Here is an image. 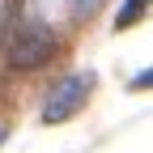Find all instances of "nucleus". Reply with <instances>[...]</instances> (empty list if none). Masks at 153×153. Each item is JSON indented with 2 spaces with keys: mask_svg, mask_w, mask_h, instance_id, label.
Returning <instances> with one entry per match:
<instances>
[{
  "mask_svg": "<svg viewBox=\"0 0 153 153\" xmlns=\"http://www.w3.org/2000/svg\"><path fill=\"white\" fill-rule=\"evenodd\" d=\"M55 51H60V34L47 22H38V17H26L4 34V68H13V72L43 68Z\"/></svg>",
  "mask_w": 153,
  "mask_h": 153,
  "instance_id": "obj_1",
  "label": "nucleus"
},
{
  "mask_svg": "<svg viewBox=\"0 0 153 153\" xmlns=\"http://www.w3.org/2000/svg\"><path fill=\"white\" fill-rule=\"evenodd\" d=\"M89 89H94V76H89V72H72V76H64V81H55V89L43 98L38 119H43V123H64V119H72V115L85 106Z\"/></svg>",
  "mask_w": 153,
  "mask_h": 153,
  "instance_id": "obj_2",
  "label": "nucleus"
},
{
  "mask_svg": "<svg viewBox=\"0 0 153 153\" xmlns=\"http://www.w3.org/2000/svg\"><path fill=\"white\" fill-rule=\"evenodd\" d=\"M149 4H153V0H128V4L119 9V17H115V26H119V30H128V26H136L140 17L149 13Z\"/></svg>",
  "mask_w": 153,
  "mask_h": 153,
  "instance_id": "obj_3",
  "label": "nucleus"
},
{
  "mask_svg": "<svg viewBox=\"0 0 153 153\" xmlns=\"http://www.w3.org/2000/svg\"><path fill=\"white\" fill-rule=\"evenodd\" d=\"M68 9H72L76 17H94V13L102 9V0H68Z\"/></svg>",
  "mask_w": 153,
  "mask_h": 153,
  "instance_id": "obj_4",
  "label": "nucleus"
},
{
  "mask_svg": "<svg viewBox=\"0 0 153 153\" xmlns=\"http://www.w3.org/2000/svg\"><path fill=\"white\" fill-rule=\"evenodd\" d=\"M0 111H4V98H0Z\"/></svg>",
  "mask_w": 153,
  "mask_h": 153,
  "instance_id": "obj_5",
  "label": "nucleus"
}]
</instances>
